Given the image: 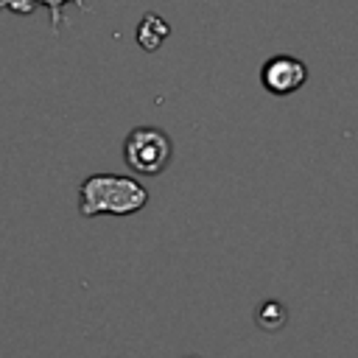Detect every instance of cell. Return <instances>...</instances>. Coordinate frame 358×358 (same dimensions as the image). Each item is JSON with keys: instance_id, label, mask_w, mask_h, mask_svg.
I'll return each instance as SVG.
<instances>
[{"instance_id": "cell-1", "label": "cell", "mask_w": 358, "mask_h": 358, "mask_svg": "<svg viewBox=\"0 0 358 358\" xmlns=\"http://www.w3.org/2000/svg\"><path fill=\"white\" fill-rule=\"evenodd\" d=\"M148 204V190L131 176L92 173L78 187V213L95 215H134Z\"/></svg>"}, {"instance_id": "cell-2", "label": "cell", "mask_w": 358, "mask_h": 358, "mask_svg": "<svg viewBox=\"0 0 358 358\" xmlns=\"http://www.w3.org/2000/svg\"><path fill=\"white\" fill-rule=\"evenodd\" d=\"M173 154L171 137L157 126H137L123 137V159L140 176H159Z\"/></svg>"}, {"instance_id": "cell-3", "label": "cell", "mask_w": 358, "mask_h": 358, "mask_svg": "<svg viewBox=\"0 0 358 358\" xmlns=\"http://www.w3.org/2000/svg\"><path fill=\"white\" fill-rule=\"evenodd\" d=\"M308 81V67L296 56H271L260 67V84L271 95H291Z\"/></svg>"}, {"instance_id": "cell-4", "label": "cell", "mask_w": 358, "mask_h": 358, "mask_svg": "<svg viewBox=\"0 0 358 358\" xmlns=\"http://www.w3.org/2000/svg\"><path fill=\"white\" fill-rule=\"evenodd\" d=\"M171 34V25L157 14V11H145L143 14V20H140V25H137V45L143 48V50H148V53H154L162 42H165V36Z\"/></svg>"}, {"instance_id": "cell-5", "label": "cell", "mask_w": 358, "mask_h": 358, "mask_svg": "<svg viewBox=\"0 0 358 358\" xmlns=\"http://www.w3.org/2000/svg\"><path fill=\"white\" fill-rule=\"evenodd\" d=\"M255 322H257L260 330H266V333H277V330L285 327V322H288V310H285V305H280L277 299H266V302L255 310Z\"/></svg>"}, {"instance_id": "cell-6", "label": "cell", "mask_w": 358, "mask_h": 358, "mask_svg": "<svg viewBox=\"0 0 358 358\" xmlns=\"http://www.w3.org/2000/svg\"><path fill=\"white\" fill-rule=\"evenodd\" d=\"M78 6V8H87L84 0H36V6H45L50 11V34L59 36L62 31V22H64V6Z\"/></svg>"}, {"instance_id": "cell-7", "label": "cell", "mask_w": 358, "mask_h": 358, "mask_svg": "<svg viewBox=\"0 0 358 358\" xmlns=\"http://www.w3.org/2000/svg\"><path fill=\"white\" fill-rule=\"evenodd\" d=\"M8 8L14 14H31L36 11V0H0V11Z\"/></svg>"}]
</instances>
